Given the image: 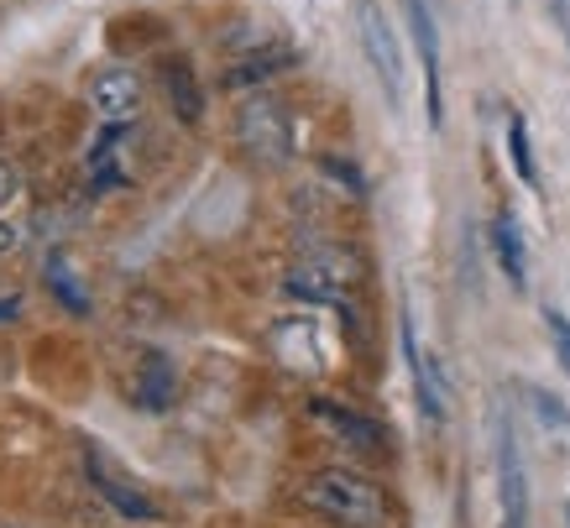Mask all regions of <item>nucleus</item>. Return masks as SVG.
<instances>
[{
    "instance_id": "2",
    "label": "nucleus",
    "mask_w": 570,
    "mask_h": 528,
    "mask_svg": "<svg viewBox=\"0 0 570 528\" xmlns=\"http://www.w3.org/2000/svg\"><path fill=\"white\" fill-rule=\"evenodd\" d=\"M356 277H362V262L351 252H341V246H314V252H304L288 267V283L283 289L294 293V299H304V304H346L351 289H356Z\"/></svg>"
},
{
    "instance_id": "18",
    "label": "nucleus",
    "mask_w": 570,
    "mask_h": 528,
    "mask_svg": "<svg viewBox=\"0 0 570 528\" xmlns=\"http://www.w3.org/2000/svg\"><path fill=\"white\" fill-rule=\"evenodd\" d=\"M544 324H550V345H554V356H560V366L570 372V320L560 314V309H544Z\"/></svg>"
},
{
    "instance_id": "3",
    "label": "nucleus",
    "mask_w": 570,
    "mask_h": 528,
    "mask_svg": "<svg viewBox=\"0 0 570 528\" xmlns=\"http://www.w3.org/2000/svg\"><path fill=\"white\" fill-rule=\"evenodd\" d=\"M236 141H242L246 157L277 168V163L294 157V120H288V110H283L273 95H257V100H246L242 116H236Z\"/></svg>"
},
{
    "instance_id": "13",
    "label": "nucleus",
    "mask_w": 570,
    "mask_h": 528,
    "mask_svg": "<svg viewBox=\"0 0 570 528\" xmlns=\"http://www.w3.org/2000/svg\"><path fill=\"white\" fill-rule=\"evenodd\" d=\"M492 252H498V267L508 273L513 289L529 283V256H523V231L513 221V209H498V221H492Z\"/></svg>"
},
{
    "instance_id": "8",
    "label": "nucleus",
    "mask_w": 570,
    "mask_h": 528,
    "mask_svg": "<svg viewBox=\"0 0 570 528\" xmlns=\"http://www.w3.org/2000/svg\"><path fill=\"white\" fill-rule=\"evenodd\" d=\"M409 21H414V42L424 58V95H430V126L440 131L445 120V100H440V37H434V17L424 0H409Z\"/></svg>"
},
{
    "instance_id": "19",
    "label": "nucleus",
    "mask_w": 570,
    "mask_h": 528,
    "mask_svg": "<svg viewBox=\"0 0 570 528\" xmlns=\"http://www.w3.org/2000/svg\"><path fill=\"white\" fill-rule=\"evenodd\" d=\"M17 199H21V168L11 157H0V209L17 205Z\"/></svg>"
},
{
    "instance_id": "12",
    "label": "nucleus",
    "mask_w": 570,
    "mask_h": 528,
    "mask_svg": "<svg viewBox=\"0 0 570 528\" xmlns=\"http://www.w3.org/2000/svg\"><path fill=\"white\" fill-rule=\"evenodd\" d=\"M174 398H178V366L168 356H147L137 382H131V403H137L141 413H168Z\"/></svg>"
},
{
    "instance_id": "22",
    "label": "nucleus",
    "mask_w": 570,
    "mask_h": 528,
    "mask_svg": "<svg viewBox=\"0 0 570 528\" xmlns=\"http://www.w3.org/2000/svg\"><path fill=\"white\" fill-rule=\"evenodd\" d=\"M21 246V236H17V225H6L0 221V256H11Z\"/></svg>"
},
{
    "instance_id": "1",
    "label": "nucleus",
    "mask_w": 570,
    "mask_h": 528,
    "mask_svg": "<svg viewBox=\"0 0 570 528\" xmlns=\"http://www.w3.org/2000/svg\"><path fill=\"white\" fill-rule=\"evenodd\" d=\"M304 502L335 528H387V497L351 466H325L304 481Z\"/></svg>"
},
{
    "instance_id": "20",
    "label": "nucleus",
    "mask_w": 570,
    "mask_h": 528,
    "mask_svg": "<svg viewBox=\"0 0 570 528\" xmlns=\"http://www.w3.org/2000/svg\"><path fill=\"white\" fill-rule=\"evenodd\" d=\"M529 398H534V409H539V419H544V424H560V429H570V413H566V403H554L550 392H539V388H529Z\"/></svg>"
},
{
    "instance_id": "21",
    "label": "nucleus",
    "mask_w": 570,
    "mask_h": 528,
    "mask_svg": "<svg viewBox=\"0 0 570 528\" xmlns=\"http://www.w3.org/2000/svg\"><path fill=\"white\" fill-rule=\"evenodd\" d=\"M21 320V293H0V324Z\"/></svg>"
},
{
    "instance_id": "16",
    "label": "nucleus",
    "mask_w": 570,
    "mask_h": 528,
    "mask_svg": "<svg viewBox=\"0 0 570 528\" xmlns=\"http://www.w3.org/2000/svg\"><path fill=\"white\" fill-rule=\"evenodd\" d=\"M42 277H48L52 299H58L63 309H69V314H79V320H85V314H89V293L79 289V273L69 267V256H63V252H52L48 262H42Z\"/></svg>"
},
{
    "instance_id": "11",
    "label": "nucleus",
    "mask_w": 570,
    "mask_h": 528,
    "mask_svg": "<svg viewBox=\"0 0 570 528\" xmlns=\"http://www.w3.org/2000/svg\"><path fill=\"white\" fill-rule=\"evenodd\" d=\"M85 477H89V487L110 502V508L121 512V518H137V524H157V508L147 502V497L137 492V487H126V481H116L110 471H105V460L95 456V450H85Z\"/></svg>"
},
{
    "instance_id": "9",
    "label": "nucleus",
    "mask_w": 570,
    "mask_h": 528,
    "mask_svg": "<svg viewBox=\"0 0 570 528\" xmlns=\"http://www.w3.org/2000/svg\"><path fill=\"white\" fill-rule=\"evenodd\" d=\"M309 413L320 419V424H330L341 440L351 444V450H366V456H377L382 444H387V434H382V424H372V419H362L356 409H346V403H330V398H314Z\"/></svg>"
},
{
    "instance_id": "6",
    "label": "nucleus",
    "mask_w": 570,
    "mask_h": 528,
    "mask_svg": "<svg viewBox=\"0 0 570 528\" xmlns=\"http://www.w3.org/2000/svg\"><path fill=\"white\" fill-rule=\"evenodd\" d=\"M498 487H502V528H529V481H523V460L513 444V429L498 424Z\"/></svg>"
},
{
    "instance_id": "10",
    "label": "nucleus",
    "mask_w": 570,
    "mask_h": 528,
    "mask_svg": "<svg viewBox=\"0 0 570 528\" xmlns=\"http://www.w3.org/2000/svg\"><path fill=\"white\" fill-rule=\"evenodd\" d=\"M126 126H105L100 141L89 147V194H110V188H121L126 178H131V168H126Z\"/></svg>"
},
{
    "instance_id": "7",
    "label": "nucleus",
    "mask_w": 570,
    "mask_h": 528,
    "mask_svg": "<svg viewBox=\"0 0 570 528\" xmlns=\"http://www.w3.org/2000/svg\"><path fill=\"white\" fill-rule=\"evenodd\" d=\"M403 356H409V366H414V388H419V409L430 413L434 424H445L450 413V392H445V377H440V366H434L424 351H419L414 341V320L403 314Z\"/></svg>"
},
{
    "instance_id": "4",
    "label": "nucleus",
    "mask_w": 570,
    "mask_h": 528,
    "mask_svg": "<svg viewBox=\"0 0 570 528\" xmlns=\"http://www.w3.org/2000/svg\"><path fill=\"white\" fill-rule=\"evenodd\" d=\"M356 32H362V48L372 58V69H377L382 89L397 100L403 95V52H397V37L387 27V17H382L377 0H356Z\"/></svg>"
},
{
    "instance_id": "15",
    "label": "nucleus",
    "mask_w": 570,
    "mask_h": 528,
    "mask_svg": "<svg viewBox=\"0 0 570 528\" xmlns=\"http://www.w3.org/2000/svg\"><path fill=\"white\" fill-rule=\"evenodd\" d=\"M288 63H298V52L288 48V42H267V48L246 52V58H236V69H230V85H262V79H273L277 69H288Z\"/></svg>"
},
{
    "instance_id": "14",
    "label": "nucleus",
    "mask_w": 570,
    "mask_h": 528,
    "mask_svg": "<svg viewBox=\"0 0 570 528\" xmlns=\"http://www.w3.org/2000/svg\"><path fill=\"white\" fill-rule=\"evenodd\" d=\"M163 89H168L174 116L184 120V126H199V116H205V95H199V79H194L189 63H168V69H163Z\"/></svg>"
},
{
    "instance_id": "5",
    "label": "nucleus",
    "mask_w": 570,
    "mask_h": 528,
    "mask_svg": "<svg viewBox=\"0 0 570 528\" xmlns=\"http://www.w3.org/2000/svg\"><path fill=\"white\" fill-rule=\"evenodd\" d=\"M89 105L105 126H131L141 116V79L131 69H105L89 79Z\"/></svg>"
},
{
    "instance_id": "17",
    "label": "nucleus",
    "mask_w": 570,
    "mask_h": 528,
    "mask_svg": "<svg viewBox=\"0 0 570 528\" xmlns=\"http://www.w3.org/2000/svg\"><path fill=\"white\" fill-rule=\"evenodd\" d=\"M508 157H513V173H519L529 188H539V168H534V147H529V120L513 110L508 116Z\"/></svg>"
}]
</instances>
